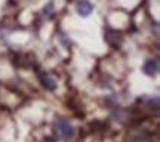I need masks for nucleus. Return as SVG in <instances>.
I'll list each match as a JSON object with an SVG mask.
<instances>
[{
    "instance_id": "1",
    "label": "nucleus",
    "mask_w": 160,
    "mask_h": 142,
    "mask_svg": "<svg viewBox=\"0 0 160 142\" xmlns=\"http://www.w3.org/2000/svg\"><path fill=\"white\" fill-rule=\"evenodd\" d=\"M55 132H57V135L61 139H68V138H71L74 135V129H73L71 123L65 119L57 120V123H55Z\"/></svg>"
},
{
    "instance_id": "2",
    "label": "nucleus",
    "mask_w": 160,
    "mask_h": 142,
    "mask_svg": "<svg viewBox=\"0 0 160 142\" xmlns=\"http://www.w3.org/2000/svg\"><path fill=\"white\" fill-rule=\"evenodd\" d=\"M92 11H93V6H92L91 2L82 0V2L77 3V12H79L80 17H89Z\"/></svg>"
},
{
    "instance_id": "3",
    "label": "nucleus",
    "mask_w": 160,
    "mask_h": 142,
    "mask_svg": "<svg viewBox=\"0 0 160 142\" xmlns=\"http://www.w3.org/2000/svg\"><path fill=\"white\" fill-rule=\"evenodd\" d=\"M157 70H159V62H157V59H148L142 67V71L147 74V76H154V74L157 73Z\"/></svg>"
},
{
    "instance_id": "4",
    "label": "nucleus",
    "mask_w": 160,
    "mask_h": 142,
    "mask_svg": "<svg viewBox=\"0 0 160 142\" xmlns=\"http://www.w3.org/2000/svg\"><path fill=\"white\" fill-rule=\"evenodd\" d=\"M40 81H42L43 87H46L48 91H53V89L57 87L55 79H53L52 76H49V74H40Z\"/></svg>"
}]
</instances>
